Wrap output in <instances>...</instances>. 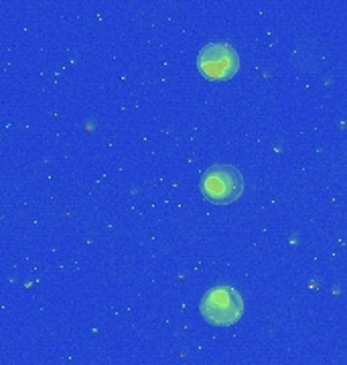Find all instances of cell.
Returning <instances> with one entry per match:
<instances>
[{"mask_svg":"<svg viewBox=\"0 0 347 365\" xmlns=\"http://www.w3.org/2000/svg\"><path fill=\"white\" fill-rule=\"evenodd\" d=\"M199 189L211 203L228 205L242 197L244 179L242 173L231 165H213L201 175Z\"/></svg>","mask_w":347,"mask_h":365,"instance_id":"cell-2","label":"cell"},{"mask_svg":"<svg viewBox=\"0 0 347 365\" xmlns=\"http://www.w3.org/2000/svg\"><path fill=\"white\" fill-rule=\"evenodd\" d=\"M197 67L203 73V78L221 81L230 79L240 69V57L236 49L228 43H209L197 55Z\"/></svg>","mask_w":347,"mask_h":365,"instance_id":"cell-3","label":"cell"},{"mask_svg":"<svg viewBox=\"0 0 347 365\" xmlns=\"http://www.w3.org/2000/svg\"><path fill=\"white\" fill-rule=\"evenodd\" d=\"M199 313L209 325L231 327L244 314V299L231 287H213L199 302Z\"/></svg>","mask_w":347,"mask_h":365,"instance_id":"cell-1","label":"cell"}]
</instances>
